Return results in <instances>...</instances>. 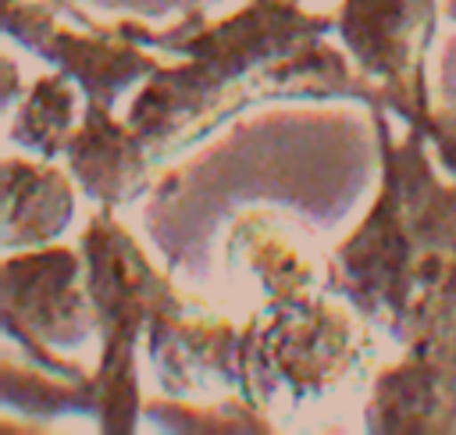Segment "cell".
Here are the masks:
<instances>
[{"mask_svg":"<svg viewBox=\"0 0 456 435\" xmlns=\"http://www.w3.org/2000/svg\"><path fill=\"white\" fill-rule=\"evenodd\" d=\"M71 82L75 78H68L64 71L43 75L25 93V103H21L18 118L11 121V139L21 143L25 150H36L43 160L64 153L71 132L82 121L78 118V93Z\"/></svg>","mask_w":456,"mask_h":435,"instance_id":"obj_10","label":"cell"},{"mask_svg":"<svg viewBox=\"0 0 456 435\" xmlns=\"http://www.w3.org/2000/svg\"><path fill=\"white\" fill-rule=\"evenodd\" d=\"M75 214V189L53 164L4 160V250H32L57 239Z\"/></svg>","mask_w":456,"mask_h":435,"instance_id":"obj_9","label":"cell"},{"mask_svg":"<svg viewBox=\"0 0 456 435\" xmlns=\"http://www.w3.org/2000/svg\"><path fill=\"white\" fill-rule=\"evenodd\" d=\"M82 18V14H78ZM86 29L64 25L50 4H28V0H11L7 4V36L32 46L39 57L53 61L57 71L78 82L86 107H103L110 111L114 100L139 78H150L153 71L164 68V57H157L146 43L125 36L114 25H93L82 18Z\"/></svg>","mask_w":456,"mask_h":435,"instance_id":"obj_7","label":"cell"},{"mask_svg":"<svg viewBox=\"0 0 456 435\" xmlns=\"http://www.w3.org/2000/svg\"><path fill=\"white\" fill-rule=\"evenodd\" d=\"M370 389L367 431H456V310L431 317Z\"/></svg>","mask_w":456,"mask_h":435,"instance_id":"obj_8","label":"cell"},{"mask_svg":"<svg viewBox=\"0 0 456 435\" xmlns=\"http://www.w3.org/2000/svg\"><path fill=\"white\" fill-rule=\"evenodd\" d=\"M331 25L335 18L310 14L296 0H246L228 18L192 14L167 29L118 21L125 36L178 57L146 78L125 114L135 146L150 164H160L260 100H360L374 107V86L324 43Z\"/></svg>","mask_w":456,"mask_h":435,"instance_id":"obj_1","label":"cell"},{"mask_svg":"<svg viewBox=\"0 0 456 435\" xmlns=\"http://www.w3.org/2000/svg\"><path fill=\"white\" fill-rule=\"evenodd\" d=\"M438 7V0H342L335 14L349 61L378 93L374 107L417 128L431 118L428 46Z\"/></svg>","mask_w":456,"mask_h":435,"instance_id":"obj_6","label":"cell"},{"mask_svg":"<svg viewBox=\"0 0 456 435\" xmlns=\"http://www.w3.org/2000/svg\"><path fill=\"white\" fill-rule=\"evenodd\" d=\"M442 14H445L449 21H456V0H442Z\"/></svg>","mask_w":456,"mask_h":435,"instance_id":"obj_12","label":"cell"},{"mask_svg":"<svg viewBox=\"0 0 456 435\" xmlns=\"http://www.w3.org/2000/svg\"><path fill=\"white\" fill-rule=\"evenodd\" d=\"M78 250L86 257V289L103 339L100 367L89 374L96 392V421L100 431L128 435L142 417L139 367H135L142 328H150L153 314L164 303H171L178 292L146 260L139 242L114 221L110 210L89 218Z\"/></svg>","mask_w":456,"mask_h":435,"instance_id":"obj_3","label":"cell"},{"mask_svg":"<svg viewBox=\"0 0 456 435\" xmlns=\"http://www.w3.org/2000/svg\"><path fill=\"white\" fill-rule=\"evenodd\" d=\"M370 114L381 189L353 235L335 246L328 289L363 321L410 342L435 314L456 307V182H438L424 128L406 125L395 139L385 107Z\"/></svg>","mask_w":456,"mask_h":435,"instance_id":"obj_2","label":"cell"},{"mask_svg":"<svg viewBox=\"0 0 456 435\" xmlns=\"http://www.w3.org/2000/svg\"><path fill=\"white\" fill-rule=\"evenodd\" d=\"M100 332L86 289V257L68 246H32L4 257V335L50 374L86 378L53 349H78Z\"/></svg>","mask_w":456,"mask_h":435,"instance_id":"obj_4","label":"cell"},{"mask_svg":"<svg viewBox=\"0 0 456 435\" xmlns=\"http://www.w3.org/2000/svg\"><path fill=\"white\" fill-rule=\"evenodd\" d=\"M349 317L306 292L271 300L267 321L242 332V399L267 403L281 389L296 399L324 392L353 360Z\"/></svg>","mask_w":456,"mask_h":435,"instance_id":"obj_5","label":"cell"},{"mask_svg":"<svg viewBox=\"0 0 456 435\" xmlns=\"http://www.w3.org/2000/svg\"><path fill=\"white\" fill-rule=\"evenodd\" d=\"M4 406L32 417H61V414H89L96 417V392L93 378H64V374H36L4 360Z\"/></svg>","mask_w":456,"mask_h":435,"instance_id":"obj_11","label":"cell"}]
</instances>
